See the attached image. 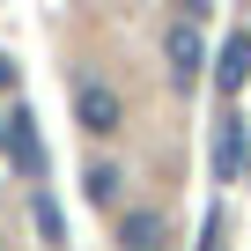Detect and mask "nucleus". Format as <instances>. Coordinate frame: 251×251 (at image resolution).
Returning a JSON list of instances; mask_svg holds the SVG:
<instances>
[{
  "label": "nucleus",
  "instance_id": "nucleus-7",
  "mask_svg": "<svg viewBox=\"0 0 251 251\" xmlns=\"http://www.w3.org/2000/svg\"><path fill=\"white\" fill-rule=\"evenodd\" d=\"M30 222H37V236H45V244H67V222H59L52 192H30Z\"/></svg>",
  "mask_w": 251,
  "mask_h": 251
},
{
  "label": "nucleus",
  "instance_id": "nucleus-5",
  "mask_svg": "<svg viewBox=\"0 0 251 251\" xmlns=\"http://www.w3.org/2000/svg\"><path fill=\"white\" fill-rule=\"evenodd\" d=\"M244 81H251V30H229V37H222V59H214V89L236 96Z\"/></svg>",
  "mask_w": 251,
  "mask_h": 251
},
{
  "label": "nucleus",
  "instance_id": "nucleus-11",
  "mask_svg": "<svg viewBox=\"0 0 251 251\" xmlns=\"http://www.w3.org/2000/svg\"><path fill=\"white\" fill-rule=\"evenodd\" d=\"M177 8H185V23H200V15H207V0H177Z\"/></svg>",
  "mask_w": 251,
  "mask_h": 251
},
{
  "label": "nucleus",
  "instance_id": "nucleus-6",
  "mask_svg": "<svg viewBox=\"0 0 251 251\" xmlns=\"http://www.w3.org/2000/svg\"><path fill=\"white\" fill-rule=\"evenodd\" d=\"M118 244H126V251H163V244H170V222H163L155 207H133V214L118 222Z\"/></svg>",
  "mask_w": 251,
  "mask_h": 251
},
{
  "label": "nucleus",
  "instance_id": "nucleus-9",
  "mask_svg": "<svg viewBox=\"0 0 251 251\" xmlns=\"http://www.w3.org/2000/svg\"><path fill=\"white\" fill-rule=\"evenodd\" d=\"M200 251H222V214H207V236H200Z\"/></svg>",
  "mask_w": 251,
  "mask_h": 251
},
{
  "label": "nucleus",
  "instance_id": "nucleus-8",
  "mask_svg": "<svg viewBox=\"0 0 251 251\" xmlns=\"http://www.w3.org/2000/svg\"><path fill=\"white\" fill-rule=\"evenodd\" d=\"M81 185H89V200H96V207H111V200H118V170H111V163H89V177H81Z\"/></svg>",
  "mask_w": 251,
  "mask_h": 251
},
{
  "label": "nucleus",
  "instance_id": "nucleus-2",
  "mask_svg": "<svg viewBox=\"0 0 251 251\" xmlns=\"http://www.w3.org/2000/svg\"><path fill=\"white\" fill-rule=\"evenodd\" d=\"M163 59H170V81L177 89H200V74H207V45H200V23H170L163 30Z\"/></svg>",
  "mask_w": 251,
  "mask_h": 251
},
{
  "label": "nucleus",
  "instance_id": "nucleus-1",
  "mask_svg": "<svg viewBox=\"0 0 251 251\" xmlns=\"http://www.w3.org/2000/svg\"><path fill=\"white\" fill-rule=\"evenodd\" d=\"M0 155H8L30 185L45 177V141H37V118H30V103H15L8 118H0Z\"/></svg>",
  "mask_w": 251,
  "mask_h": 251
},
{
  "label": "nucleus",
  "instance_id": "nucleus-3",
  "mask_svg": "<svg viewBox=\"0 0 251 251\" xmlns=\"http://www.w3.org/2000/svg\"><path fill=\"white\" fill-rule=\"evenodd\" d=\"M74 118H81V133H96V141H111L118 133V96L103 89V81H74Z\"/></svg>",
  "mask_w": 251,
  "mask_h": 251
},
{
  "label": "nucleus",
  "instance_id": "nucleus-10",
  "mask_svg": "<svg viewBox=\"0 0 251 251\" xmlns=\"http://www.w3.org/2000/svg\"><path fill=\"white\" fill-rule=\"evenodd\" d=\"M0 89H15V59L8 52H0Z\"/></svg>",
  "mask_w": 251,
  "mask_h": 251
},
{
  "label": "nucleus",
  "instance_id": "nucleus-4",
  "mask_svg": "<svg viewBox=\"0 0 251 251\" xmlns=\"http://www.w3.org/2000/svg\"><path fill=\"white\" fill-rule=\"evenodd\" d=\"M244 148H251V118H222L214 126V185L244 177Z\"/></svg>",
  "mask_w": 251,
  "mask_h": 251
}]
</instances>
